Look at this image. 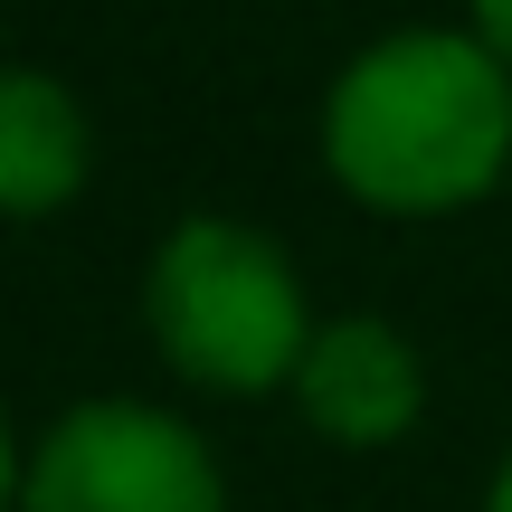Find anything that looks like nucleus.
<instances>
[{"label":"nucleus","mask_w":512,"mask_h":512,"mask_svg":"<svg viewBox=\"0 0 512 512\" xmlns=\"http://www.w3.org/2000/svg\"><path fill=\"white\" fill-rule=\"evenodd\" d=\"M19 475H29V446H19L10 408H0V512H19Z\"/></svg>","instance_id":"nucleus-7"},{"label":"nucleus","mask_w":512,"mask_h":512,"mask_svg":"<svg viewBox=\"0 0 512 512\" xmlns=\"http://www.w3.org/2000/svg\"><path fill=\"white\" fill-rule=\"evenodd\" d=\"M19 512H228V475L190 418L152 399H76L29 446Z\"/></svg>","instance_id":"nucleus-3"},{"label":"nucleus","mask_w":512,"mask_h":512,"mask_svg":"<svg viewBox=\"0 0 512 512\" xmlns=\"http://www.w3.org/2000/svg\"><path fill=\"white\" fill-rule=\"evenodd\" d=\"M95 181V114L67 76L0 67V219H57Z\"/></svg>","instance_id":"nucleus-5"},{"label":"nucleus","mask_w":512,"mask_h":512,"mask_svg":"<svg viewBox=\"0 0 512 512\" xmlns=\"http://www.w3.org/2000/svg\"><path fill=\"white\" fill-rule=\"evenodd\" d=\"M323 171L380 219H446L512 181V67L475 29H389L323 86Z\"/></svg>","instance_id":"nucleus-1"},{"label":"nucleus","mask_w":512,"mask_h":512,"mask_svg":"<svg viewBox=\"0 0 512 512\" xmlns=\"http://www.w3.org/2000/svg\"><path fill=\"white\" fill-rule=\"evenodd\" d=\"M465 29H475L484 48H494L503 67H512V0H465Z\"/></svg>","instance_id":"nucleus-6"},{"label":"nucleus","mask_w":512,"mask_h":512,"mask_svg":"<svg viewBox=\"0 0 512 512\" xmlns=\"http://www.w3.org/2000/svg\"><path fill=\"white\" fill-rule=\"evenodd\" d=\"M143 332L190 389L209 399H266V389H294L313 342V304L294 256L247 219H200L162 228L143 266Z\"/></svg>","instance_id":"nucleus-2"},{"label":"nucleus","mask_w":512,"mask_h":512,"mask_svg":"<svg viewBox=\"0 0 512 512\" xmlns=\"http://www.w3.org/2000/svg\"><path fill=\"white\" fill-rule=\"evenodd\" d=\"M484 512H512V446H503V465H494V484H484Z\"/></svg>","instance_id":"nucleus-8"},{"label":"nucleus","mask_w":512,"mask_h":512,"mask_svg":"<svg viewBox=\"0 0 512 512\" xmlns=\"http://www.w3.org/2000/svg\"><path fill=\"white\" fill-rule=\"evenodd\" d=\"M294 408H304L313 437L351 446V456L399 446L408 427H418V408H427V361H418V342H408L399 323H380V313L313 323L304 370H294Z\"/></svg>","instance_id":"nucleus-4"}]
</instances>
